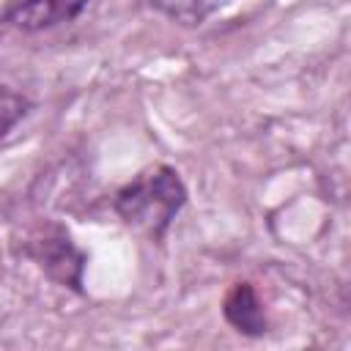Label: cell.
<instances>
[{"label":"cell","instance_id":"cell-4","mask_svg":"<svg viewBox=\"0 0 351 351\" xmlns=\"http://www.w3.org/2000/svg\"><path fill=\"white\" fill-rule=\"evenodd\" d=\"M222 315L239 335H247V337H261L269 326L261 299L250 282H236L228 291V296L222 302Z\"/></svg>","mask_w":351,"mask_h":351},{"label":"cell","instance_id":"cell-2","mask_svg":"<svg viewBox=\"0 0 351 351\" xmlns=\"http://www.w3.org/2000/svg\"><path fill=\"white\" fill-rule=\"evenodd\" d=\"M96 0H16L5 11V22L22 33H41L80 19Z\"/></svg>","mask_w":351,"mask_h":351},{"label":"cell","instance_id":"cell-3","mask_svg":"<svg viewBox=\"0 0 351 351\" xmlns=\"http://www.w3.org/2000/svg\"><path fill=\"white\" fill-rule=\"evenodd\" d=\"M30 255L36 258V263L58 282L63 285H74L80 288L82 285V266H85V258L82 252L71 244V239L66 233H55L52 239L47 236L44 241H38L36 250H30Z\"/></svg>","mask_w":351,"mask_h":351},{"label":"cell","instance_id":"cell-6","mask_svg":"<svg viewBox=\"0 0 351 351\" xmlns=\"http://www.w3.org/2000/svg\"><path fill=\"white\" fill-rule=\"evenodd\" d=\"M27 110H30V101L22 93L0 85V137H5L27 115Z\"/></svg>","mask_w":351,"mask_h":351},{"label":"cell","instance_id":"cell-1","mask_svg":"<svg viewBox=\"0 0 351 351\" xmlns=\"http://www.w3.org/2000/svg\"><path fill=\"white\" fill-rule=\"evenodd\" d=\"M112 206L126 228L159 241L186 206V186L170 165H148L115 192Z\"/></svg>","mask_w":351,"mask_h":351},{"label":"cell","instance_id":"cell-5","mask_svg":"<svg viewBox=\"0 0 351 351\" xmlns=\"http://www.w3.org/2000/svg\"><path fill=\"white\" fill-rule=\"evenodd\" d=\"M228 0H143V5H148L151 11L167 16L176 25L184 27H197L203 25L208 16H214Z\"/></svg>","mask_w":351,"mask_h":351}]
</instances>
